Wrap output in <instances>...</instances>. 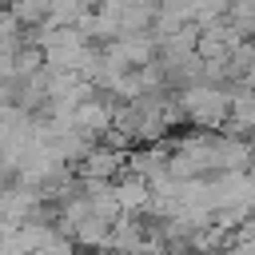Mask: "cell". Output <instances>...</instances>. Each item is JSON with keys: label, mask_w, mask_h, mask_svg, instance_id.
I'll return each mask as SVG.
<instances>
[{"label": "cell", "mask_w": 255, "mask_h": 255, "mask_svg": "<svg viewBox=\"0 0 255 255\" xmlns=\"http://www.w3.org/2000/svg\"><path fill=\"white\" fill-rule=\"evenodd\" d=\"M28 44H36V48L44 52V64H48L52 72H80L84 60H88L92 48H96L76 24H72V28H52V24L32 28V32H28Z\"/></svg>", "instance_id": "obj_1"}, {"label": "cell", "mask_w": 255, "mask_h": 255, "mask_svg": "<svg viewBox=\"0 0 255 255\" xmlns=\"http://www.w3.org/2000/svg\"><path fill=\"white\" fill-rule=\"evenodd\" d=\"M179 96V108H183V116H187V124H195V128H203V131H215V128H223L227 120H231V100H235V92H227V88H219V84H191V88H179L175 92Z\"/></svg>", "instance_id": "obj_2"}, {"label": "cell", "mask_w": 255, "mask_h": 255, "mask_svg": "<svg viewBox=\"0 0 255 255\" xmlns=\"http://www.w3.org/2000/svg\"><path fill=\"white\" fill-rule=\"evenodd\" d=\"M124 167H128L124 147H116V143L100 139V143H92V151L84 155V163H80L76 171H80V179H104V183H112V179H120V175H124Z\"/></svg>", "instance_id": "obj_3"}, {"label": "cell", "mask_w": 255, "mask_h": 255, "mask_svg": "<svg viewBox=\"0 0 255 255\" xmlns=\"http://www.w3.org/2000/svg\"><path fill=\"white\" fill-rule=\"evenodd\" d=\"M116 203H120L124 215H143V211H151V183H147L143 175H135V171L120 175V179H116Z\"/></svg>", "instance_id": "obj_4"}, {"label": "cell", "mask_w": 255, "mask_h": 255, "mask_svg": "<svg viewBox=\"0 0 255 255\" xmlns=\"http://www.w3.org/2000/svg\"><path fill=\"white\" fill-rule=\"evenodd\" d=\"M227 124H231L235 135H255V92H235Z\"/></svg>", "instance_id": "obj_5"}, {"label": "cell", "mask_w": 255, "mask_h": 255, "mask_svg": "<svg viewBox=\"0 0 255 255\" xmlns=\"http://www.w3.org/2000/svg\"><path fill=\"white\" fill-rule=\"evenodd\" d=\"M48 8H52V0H12V4H8V12H12L28 32L48 24Z\"/></svg>", "instance_id": "obj_6"}, {"label": "cell", "mask_w": 255, "mask_h": 255, "mask_svg": "<svg viewBox=\"0 0 255 255\" xmlns=\"http://www.w3.org/2000/svg\"><path fill=\"white\" fill-rule=\"evenodd\" d=\"M32 255H76V239H52V243H44L40 251H32Z\"/></svg>", "instance_id": "obj_7"}]
</instances>
